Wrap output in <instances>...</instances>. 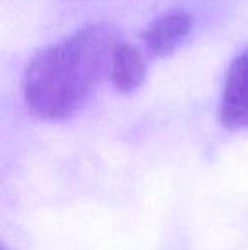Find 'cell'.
Returning a JSON list of instances; mask_svg holds the SVG:
<instances>
[{
    "label": "cell",
    "instance_id": "cell-5",
    "mask_svg": "<svg viewBox=\"0 0 248 250\" xmlns=\"http://www.w3.org/2000/svg\"><path fill=\"white\" fill-rule=\"evenodd\" d=\"M2 250H7V249H5V247H2Z\"/></svg>",
    "mask_w": 248,
    "mask_h": 250
},
{
    "label": "cell",
    "instance_id": "cell-1",
    "mask_svg": "<svg viewBox=\"0 0 248 250\" xmlns=\"http://www.w3.org/2000/svg\"><path fill=\"white\" fill-rule=\"evenodd\" d=\"M119 36L107 24L82 27L33 56L22 80L31 114L63 121L80 111L106 73Z\"/></svg>",
    "mask_w": 248,
    "mask_h": 250
},
{
    "label": "cell",
    "instance_id": "cell-2",
    "mask_svg": "<svg viewBox=\"0 0 248 250\" xmlns=\"http://www.w3.org/2000/svg\"><path fill=\"white\" fill-rule=\"evenodd\" d=\"M194 17L184 9H170L153 19L141 33L146 51L156 58L170 56L189 40Z\"/></svg>",
    "mask_w": 248,
    "mask_h": 250
},
{
    "label": "cell",
    "instance_id": "cell-4",
    "mask_svg": "<svg viewBox=\"0 0 248 250\" xmlns=\"http://www.w3.org/2000/svg\"><path fill=\"white\" fill-rule=\"evenodd\" d=\"M111 82L116 87L117 92L129 94L136 90L143 83L146 75L145 60L138 48H134L131 43L121 41L116 44L113 51L109 66Z\"/></svg>",
    "mask_w": 248,
    "mask_h": 250
},
{
    "label": "cell",
    "instance_id": "cell-3",
    "mask_svg": "<svg viewBox=\"0 0 248 250\" xmlns=\"http://www.w3.org/2000/svg\"><path fill=\"white\" fill-rule=\"evenodd\" d=\"M219 119L229 131L248 128V50L236 56L226 73Z\"/></svg>",
    "mask_w": 248,
    "mask_h": 250
}]
</instances>
